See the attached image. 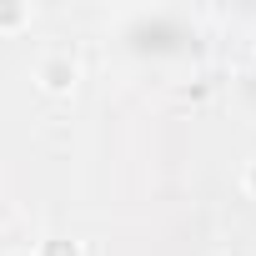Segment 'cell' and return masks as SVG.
Returning <instances> with one entry per match:
<instances>
[{
    "instance_id": "1",
    "label": "cell",
    "mask_w": 256,
    "mask_h": 256,
    "mask_svg": "<svg viewBox=\"0 0 256 256\" xmlns=\"http://www.w3.org/2000/svg\"><path fill=\"white\" fill-rule=\"evenodd\" d=\"M36 80H40V90H46V96H70V90H76V80H80V66H76V56H70V50H50V56H40V60H36Z\"/></svg>"
},
{
    "instance_id": "2",
    "label": "cell",
    "mask_w": 256,
    "mask_h": 256,
    "mask_svg": "<svg viewBox=\"0 0 256 256\" xmlns=\"http://www.w3.org/2000/svg\"><path fill=\"white\" fill-rule=\"evenodd\" d=\"M36 256H80V241H70V236H46Z\"/></svg>"
},
{
    "instance_id": "3",
    "label": "cell",
    "mask_w": 256,
    "mask_h": 256,
    "mask_svg": "<svg viewBox=\"0 0 256 256\" xmlns=\"http://www.w3.org/2000/svg\"><path fill=\"white\" fill-rule=\"evenodd\" d=\"M26 20H30L26 6H0V30H16V26H26Z\"/></svg>"
},
{
    "instance_id": "4",
    "label": "cell",
    "mask_w": 256,
    "mask_h": 256,
    "mask_svg": "<svg viewBox=\"0 0 256 256\" xmlns=\"http://www.w3.org/2000/svg\"><path fill=\"white\" fill-rule=\"evenodd\" d=\"M241 186L256 196V161H246V171H241Z\"/></svg>"
},
{
    "instance_id": "5",
    "label": "cell",
    "mask_w": 256,
    "mask_h": 256,
    "mask_svg": "<svg viewBox=\"0 0 256 256\" xmlns=\"http://www.w3.org/2000/svg\"><path fill=\"white\" fill-rule=\"evenodd\" d=\"M16 256H30V251H16Z\"/></svg>"
}]
</instances>
